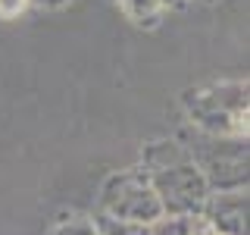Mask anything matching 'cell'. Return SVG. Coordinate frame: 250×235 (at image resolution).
Returning a JSON list of instances; mask_svg holds the SVG:
<instances>
[{
	"instance_id": "1",
	"label": "cell",
	"mask_w": 250,
	"mask_h": 235,
	"mask_svg": "<svg viewBox=\"0 0 250 235\" xmlns=\"http://www.w3.org/2000/svg\"><path fill=\"white\" fill-rule=\"evenodd\" d=\"M144 172L150 179L163 216H191L197 219L209 188L203 182L197 163L191 160L182 138H160L144 147Z\"/></svg>"
},
{
	"instance_id": "2",
	"label": "cell",
	"mask_w": 250,
	"mask_h": 235,
	"mask_svg": "<svg viewBox=\"0 0 250 235\" xmlns=\"http://www.w3.org/2000/svg\"><path fill=\"white\" fill-rule=\"evenodd\" d=\"M185 116L191 129L209 135H244L247 138V82H209L188 88Z\"/></svg>"
},
{
	"instance_id": "3",
	"label": "cell",
	"mask_w": 250,
	"mask_h": 235,
	"mask_svg": "<svg viewBox=\"0 0 250 235\" xmlns=\"http://www.w3.org/2000/svg\"><path fill=\"white\" fill-rule=\"evenodd\" d=\"M178 138L188 147L191 160L197 163L209 191L247 188V138L244 135H209V132L191 129Z\"/></svg>"
},
{
	"instance_id": "4",
	"label": "cell",
	"mask_w": 250,
	"mask_h": 235,
	"mask_svg": "<svg viewBox=\"0 0 250 235\" xmlns=\"http://www.w3.org/2000/svg\"><path fill=\"white\" fill-rule=\"evenodd\" d=\"M100 213L144 223V226H150L163 216L160 198H156L144 166H128L106 179L104 188H100Z\"/></svg>"
},
{
	"instance_id": "5",
	"label": "cell",
	"mask_w": 250,
	"mask_h": 235,
	"mask_svg": "<svg viewBox=\"0 0 250 235\" xmlns=\"http://www.w3.org/2000/svg\"><path fill=\"white\" fill-rule=\"evenodd\" d=\"M197 219L216 235H247V188L209 191Z\"/></svg>"
},
{
	"instance_id": "6",
	"label": "cell",
	"mask_w": 250,
	"mask_h": 235,
	"mask_svg": "<svg viewBox=\"0 0 250 235\" xmlns=\"http://www.w3.org/2000/svg\"><path fill=\"white\" fill-rule=\"evenodd\" d=\"M94 226H97L100 235H150V226L144 223H131V219H116V216H106V213H94Z\"/></svg>"
},
{
	"instance_id": "7",
	"label": "cell",
	"mask_w": 250,
	"mask_h": 235,
	"mask_svg": "<svg viewBox=\"0 0 250 235\" xmlns=\"http://www.w3.org/2000/svg\"><path fill=\"white\" fill-rule=\"evenodd\" d=\"M125 16H128L135 25H156L160 22V13H163V3L160 0H119Z\"/></svg>"
},
{
	"instance_id": "8",
	"label": "cell",
	"mask_w": 250,
	"mask_h": 235,
	"mask_svg": "<svg viewBox=\"0 0 250 235\" xmlns=\"http://www.w3.org/2000/svg\"><path fill=\"white\" fill-rule=\"evenodd\" d=\"M191 216H160L156 223H150V235H191Z\"/></svg>"
},
{
	"instance_id": "9",
	"label": "cell",
	"mask_w": 250,
	"mask_h": 235,
	"mask_svg": "<svg viewBox=\"0 0 250 235\" xmlns=\"http://www.w3.org/2000/svg\"><path fill=\"white\" fill-rule=\"evenodd\" d=\"M50 235H100V232H97V226H94L91 216H69V219H62V223L53 226Z\"/></svg>"
},
{
	"instance_id": "10",
	"label": "cell",
	"mask_w": 250,
	"mask_h": 235,
	"mask_svg": "<svg viewBox=\"0 0 250 235\" xmlns=\"http://www.w3.org/2000/svg\"><path fill=\"white\" fill-rule=\"evenodd\" d=\"M31 6V0H0V19H19Z\"/></svg>"
},
{
	"instance_id": "11",
	"label": "cell",
	"mask_w": 250,
	"mask_h": 235,
	"mask_svg": "<svg viewBox=\"0 0 250 235\" xmlns=\"http://www.w3.org/2000/svg\"><path fill=\"white\" fill-rule=\"evenodd\" d=\"M66 3H72V0H31V6H38V10H62Z\"/></svg>"
},
{
	"instance_id": "12",
	"label": "cell",
	"mask_w": 250,
	"mask_h": 235,
	"mask_svg": "<svg viewBox=\"0 0 250 235\" xmlns=\"http://www.w3.org/2000/svg\"><path fill=\"white\" fill-rule=\"evenodd\" d=\"M191 235H216V232L209 229V226H203L200 219H194V229H191Z\"/></svg>"
},
{
	"instance_id": "13",
	"label": "cell",
	"mask_w": 250,
	"mask_h": 235,
	"mask_svg": "<svg viewBox=\"0 0 250 235\" xmlns=\"http://www.w3.org/2000/svg\"><path fill=\"white\" fill-rule=\"evenodd\" d=\"M160 3H163V10H175V6H182L185 0H160Z\"/></svg>"
}]
</instances>
